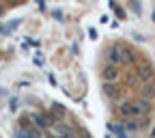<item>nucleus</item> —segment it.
Listing matches in <instances>:
<instances>
[{"mask_svg": "<svg viewBox=\"0 0 155 138\" xmlns=\"http://www.w3.org/2000/svg\"><path fill=\"white\" fill-rule=\"evenodd\" d=\"M121 112H123L125 116H140V108L134 106V104H125V106L121 108Z\"/></svg>", "mask_w": 155, "mask_h": 138, "instance_id": "1", "label": "nucleus"}]
</instances>
